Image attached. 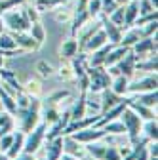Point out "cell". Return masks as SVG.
<instances>
[{"label":"cell","instance_id":"cell-1","mask_svg":"<svg viewBox=\"0 0 158 160\" xmlns=\"http://www.w3.org/2000/svg\"><path fill=\"white\" fill-rule=\"evenodd\" d=\"M40 109H42L40 97H31L29 107L17 111V116H19V130H21L23 133H29L38 122H40Z\"/></svg>","mask_w":158,"mask_h":160},{"label":"cell","instance_id":"cell-2","mask_svg":"<svg viewBox=\"0 0 158 160\" xmlns=\"http://www.w3.org/2000/svg\"><path fill=\"white\" fill-rule=\"evenodd\" d=\"M0 17L4 21V29H8L10 32H25L31 27V19L27 17L25 8H21V6H15V8L4 12Z\"/></svg>","mask_w":158,"mask_h":160},{"label":"cell","instance_id":"cell-3","mask_svg":"<svg viewBox=\"0 0 158 160\" xmlns=\"http://www.w3.org/2000/svg\"><path fill=\"white\" fill-rule=\"evenodd\" d=\"M118 118H120V122L124 124V133H126L128 139H130V145L137 143V141L141 139V126H143V120L137 116L130 107H126Z\"/></svg>","mask_w":158,"mask_h":160},{"label":"cell","instance_id":"cell-4","mask_svg":"<svg viewBox=\"0 0 158 160\" xmlns=\"http://www.w3.org/2000/svg\"><path fill=\"white\" fill-rule=\"evenodd\" d=\"M86 76H88V92H91V93L107 90L111 86V78H112L103 65L101 67H88Z\"/></svg>","mask_w":158,"mask_h":160},{"label":"cell","instance_id":"cell-5","mask_svg":"<svg viewBox=\"0 0 158 160\" xmlns=\"http://www.w3.org/2000/svg\"><path fill=\"white\" fill-rule=\"evenodd\" d=\"M46 132H48V124L44 120H40L29 133H25V143H23V151L36 154V151L42 147V143L46 141Z\"/></svg>","mask_w":158,"mask_h":160},{"label":"cell","instance_id":"cell-6","mask_svg":"<svg viewBox=\"0 0 158 160\" xmlns=\"http://www.w3.org/2000/svg\"><path fill=\"white\" fill-rule=\"evenodd\" d=\"M135 61H137V55L131 52V48H130V52L118 61L116 65H112V67H107V71H109V74L111 76H116V74H124L126 78H131L133 76V72H135Z\"/></svg>","mask_w":158,"mask_h":160},{"label":"cell","instance_id":"cell-7","mask_svg":"<svg viewBox=\"0 0 158 160\" xmlns=\"http://www.w3.org/2000/svg\"><path fill=\"white\" fill-rule=\"evenodd\" d=\"M86 2L88 0H78L76 8L71 13V34L72 36L90 21V13H88V8H86Z\"/></svg>","mask_w":158,"mask_h":160},{"label":"cell","instance_id":"cell-8","mask_svg":"<svg viewBox=\"0 0 158 160\" xmlns=\"http://www.w3.org/2000/svg\"><path fill=\"white\" fill-rule=\"evenodd\" d=\"M71 137L74 139V141L86 145V143H91V141H101L103 137H107V132H105V128L90 126V128H86V130H80V132L71 133Z\"/></svg>","mask_w":158,"mask_h":160},{"label":"cell","instance_id":"cell-9","mask_svg":"<svg viewBox=\"0 0 158 160\" xmlns=\"http://www.w3.org/2000/svg\"><path fill=\"white\" fill-rule=\"evenodd\" d=\"M156 88H158L156 72H151V74H147L141 80L130 82L128 84V93H141V92H151V90H156Z\"/></svg>","mask_w":158,"mask_h":160},{"label":"cell","instance_id":"cell-10","mask_svg":"<svg viewBox=\"0 0 158 160\" xmlns=\"http://www.w3.org/2000/svg\"><path fill=\"white\" fill-rule=\"evenodd\" d=\"M131 52L137 55H149V53H156V34L152 36H145V38H139L137 42L131 46Z\"/></svg>","mask_w":158,"mask_h":160},{"label":"cell","instance_id":"cell-11","mask_svg":"<svg viewBox=\"0 0 158 160\" xmlns=\"http://www.w3.org/2000/svg\"><path fill=\"white\" fill-rule=\"evenodd\" d=\"M101 29L105 31V34H107V40L111 44H118L120 42V38H122V32H124V29L122 27H118V25H114L111 19L107 17V15H103L101 17Z\"/></svg>","mask_w":158,"mask_h":160},{"label":"cell","instance_id":"cell-12","mask_svg":"<svg viewBox=\"0 0 158 160\" xmlns=\"http://www.w3.org/2000/svg\"><path fill=\"white\" fill-rule=\"evenodd\" d=\"M12 34V38H13V42H15V46L19 48V50H23V52H34V50H38L40 46H38V42L36 40L25 31V32H10Z\"/></svg>","mask_w":158,"mask_h":160},{"label":"cell","instance_id":"cell-13","mask_svg":"<svg viewBox=\"0 0 158 160\" xmlns=\"http://www.w3.org/2000/svg\"><path fill=\"white\" fill-rule=\"evenodd\" d=\"M124 103H126V107H130L137 116H139L143 122L145 120H152V118H156V112H154V109H151V107H145V105H141V103H137L133 97H126L124 95Z\"/></svg>","mask_w":158,"mask_h":160},{"label":"cell","instance_id":"cell-14","mask_svg":"<svg viewBox=\"0 0 158 160\" xmlns=\"http://www.w3.org/2000/svg\"><path fill=\"white\" fill-rule=\"evenodd\" d=\"M0 52L4 53V57H13V55H21L25 53L23 50H19L13 42V38L10 32H2L0 34Z\"/></svg>","mask_w":158,"mask_h":160},{"label":"cell","instance_id":"cell-15","mask_svg":"<svg viewBox=\"0 0 158 160\" xmlns=\"http://www.w3.org/2000/svg\"><path fill=\"white\" fill-rule=\"evenodd\" d=\"M69 122H71V111L61 112V116H59L57 122H53V124L48 128V132H46V139H52V137L61 135V133H63V130L69 126Z\"/></svg>","mask_w":158,"mask_h":160},{"label":"cell","instance_id":"cell-16","mask_svg":"<svg viewBox=\"0 0 158 160\" xmlns=\"http://www.w3.org/2000/svg\"><path fill=\"white\" fill-rule=\"evenodd\" d=\"M109 42V40H107V34H105V31L99 27V29H97L88 40H86V44H84V48H82V52H95L97 48H101L103 44H107Z\"/></svg>","mask_w":158,"mask_h":160},{"label":"cell","instance_id":"cell-17","mask_svg":"<svg viewBox=\"0 0 158 160\" xmlns=\"http://www.w3.org/2000/svg\"><path fill=\"white\" fill-rule=\"evenodd\" d=\"M137 15H139V0H130L128 4H124V25H122V29L133 27Z\"/></svg>","mask_w":158,"mask_h":160},{"label":"cell","instance_id":"cell-18","mask_svg":"<svg viewBox=\"0 0 158 160\" xmlns=\"http://www.w3.org/2000/svg\"><path fill=\"white\" fill-rule=\"evenodd\" d=\"M122 97H124V95H116L111 88L103 90V92H101V111H99V114L107 112L109 109L116 107L118 103H122Z\"/></svg>","mask_w":158,"mask_h":160},{"label":"cell","instance_id":"cell-19","mask_svg":"<svg viewBox=\"0 0 158 160\" xmlns=\"http://www.w3.org/2000/svg\"><path fill=\"white\" fill-rule=\"evenodd\" d=\"M61 154H63V135H57V137L48 139L46 160H59Z\"/></svg>","mask_w":158,"mask_h":160},{"label":"cell","instance_id":"cell-20","mask_svg":"<svg viewBox=\"0 0 158 160\" xmlns=\"http://www.w3.org/2000/svg\"><path fill=\"white\" fill-rule=\"evenodd\" d=\"M63 152H69V154L76 156L78 160H82L84 154H86L84 145H82V143H78V141H74L71 135H63Z\"/></svg>","mask_w":158,"mask_h":160},{"label":"cell","instance_id":"cell-21","mask_svg":"<svg viewBox=\"0 0 158 160\" xmlns=\"http://www.w3.org/2000/svg\"><path fill=\"white\" fill-rule=\"evenodd\" d=\"M112 46H114V44L107 42V44H103L101 48H97L95 52H91V55H88V67H101V65L105 63V57H107V53L111 52Z\"/></svg>","mask_w":158,"mask_h":160},{"label":"cell","instance_id":"cell-22","mask_svg":"<svg viewBox=\"0 0 158 160\" xmlns=\"http://www.w3.org/2000/svg\"><path fill=\"white\" fill-rule=\"evenodd\" d=\"M78 52H80V48H78V40L72 34L67 40H63L61 48H59V55H61V59H72Z\"/></svg>","mask_w":158,"mask_h":160},{"label":"cell","instance_id":"cell-23","mask_svg":"<svg viewBox=\"0 0 158 160\" xmlns=\"http://www.w3.org/2000/svg\"><path fill=\"white\" fill-rule=\"evenodd\" d=\"M130 52V48H126V46H120V44H116V46H112L111 48V52L107 53V57H105V63H103V67L107 69V67H112V65H116L120 59L126 55Z\"/></svg>","mask_w":158,"mask_h":160},{"label":"cell","instance_id":"cell-24","mask_svg":"<svg viewBox=\"0 0 158 160\" xmlns=\"http://www.w3.org/2000/svg\"><path fill=\"white\" fill-rule=\"evenodd\" d=\"M23 143H25V133L19 130V132H15L13 133V141H12V145L8 147V151L4 152L10 160H13L19 152H23Z\"/></svg>","mask_w":158,"mask_h":160},{"label":"cell","instance_id":"cell-25","mask_svg":"<svg viewBox=\"0 0 158 160\" xmlns=\"http://www.w3.org/2000/svg\"><path fill=\"white\" fill-rule=\"evenodd\" d=\"M128 84H130V78H126L124 74H116L111 78V90L116 95H128Z\"/></svg>","mask_w":158,"mask_h":160},{"label":"cell","instance_id":"cell-26","mask_svg":"<svg viewBox=\"0 0 158 160\" xmlns=\"http://www.w3.org/2000/svg\"><path fill=\"white\" fill-rule=\"evenodd\" d=\"M135 101L141 103L145 107H151V109H156V103H158V92L156 90H151V92H141V93H133Z\"/></svg>","mask_w":158,"mask_h":160},{"label":"cell","instance_id":"cell-27","mask_svg":"<svg viewBox=\"0 0 158 160\" xmlns=\"http://www.w3.org/2000/svg\"><path fill=\"white\" fill-rule=\"evenodd\" d=\"M141 137L147 139V141H156L158 139V122L156 118L152 120H145L141 126Z\"/></svg>","mask_w":158,"mask_h":160},{"label":"cell","instance_id":"cell-28","mask_svg":"<svg viewBox=\"0 0 158 160\" xmlns=\"http://www.w3.org/2000/svg\"><path fill=\"white\" fill-rule=\"evenodd\" d=\"M0 103H2V109L6 111V112H10L12 116H15L17 114V103H15V99L4 90V88H0Z\"/></svg>","mask_w":158,"mask_h":160},{"label":"cell","instance_id":"cell-29","mask_svg":"<svg viewBox=\"0 0 158 160\" xmlns=\"http://www.w3.org/2000/svg\"><path fill=\"white\" fill-rule=\"evenodd\" d=\"M141 38V34H139V29L137 27H130V29H124V32H122V38H120V46H126V48H131L137 40Z\"/></svg>","mask_w":158,"mask_h":160},{"label":"cell","instance_id":"cell-30","mask_svg":"<svg viewBox=\"0 0 158 160\" xmlns=\"http://www.w3.org/2000/svg\"><path fill=\"white\" fill-rule=\"evenodd\" d=\"M27 32H29V34L36 40V42H38V46H42V44L46 42V29H44V25L38 21V19L31 23V27H29Z\"/></svg>","mask_w":158,"mask_h":160},{"label":"cell","instance_id":"cell-31","mask_svg":"<svg viewBox=\"0 0 158 160\" xmlns=\"http://www.w3.org/2000/svg\"><path fill=\"white\" fill-rule=\"evenodd\" d=\"M84 151H86V154L93 156L95 160H103L105 151H107V145H103L99 141H91V143H86L84 145Z\"/></svg>","mask_w":158,"mask_h":160},{"label":"cell","instance_id":"cell-32","mask_svg":"<svg viewBox=\"0 0 158 160\" xmlns=\"http://www.w3.org/2000/svg\"><path fill=\"white\" fill-rule=\"evenodd\" d=\"M71 2V0H34V10L40 13V12H48V10H55L59 6H63Z\"/></svg>","mask_w":158,"mask_h":160},{"label":"cell","instance_id":"cell-33","mask_svg":"<svg viewBox=\"0 0 158 160\" xmlns=\"http://www.w3.org/2000/svg\"><path fill=\"white\" fill-rule=\"evenodd\" d=\"M158 61H156V53H149L147 61H135V71H149V72H156Z\"/></svg>","mask_w":158,"mask_h":160},{"label":"cell","instance_id":"cell-34","mask_svg":"<svg viewBox=\"0 0 158 160\" xmlns=\"http://www.w3.org/2000/svg\"><path fill=\"white\" fill-rule=\"evenodd\" d=\"M21 88H23V92L29 93L31 97H40V93H42V84L38 82V80H34V78H29Z\"/></svg>","mask_w":158,"mask_h":160},{"label":"cell","instance_id":"cell-35","mask_svg":"<svg viewBox=\"0 0 158 160\" xmlns=\"http://www.w3.org/2000/svg\"><path fill=\"white\" fill-rule=\"evenodd\" d=\"M67 97H71L69 90H57V92H53V93H50L46 97V103H42V105H53V107H57V103L63 101V99H67Z\"/></svg>","mask_w":158,"mask_h":160},{"label":"cell","instance_id":"cell-36","mask_svg":"<svg viewBox=\"0 0 158 160\" xmlns=\"http://www.w3.org/2000/svg\"><path fill=\"white\" fill-rule=\"evenodd\" d=\"M101 128H105V132H107V135H111V133H114V135H118V133H124V124L120 122V120H111V122H107L105 126H101Z\"/></svg>","mask_w":158,"mask_h":160},{"label":"cell","instance_id":"cell-37","mask_svg":"<svg viewBox=\"0 0 158 160\" xmlns=\"http://www.w3.org/2000/svg\"><path fill=\"white\" fill-rule=\"evenodd\" d=\"M111 21L114 23V25H118V27H122L124 25V6H116L109 15H107Z\"/></svg>","mask_w":158,"mask_h":160},{"label":"cell","instance_id":"cell-38","mask_svg":"<svg viewBox=\"0 0 158 160\" xmlns=\"http://www.w3.org/2000/svg\"><path fill=\"white\" fill-rule=\"evenodd\" d=\"M86 8H88V13H90V19L101 15V10H103V4L101 0H88L86 2Z\"/></svg>","mask_w":158,"mask_h":160},{"label":"cell","instance_id":"cell-39","mask_svg":"<svg viewBox=\"0 0 158 160\" xmlns=\"http://www.w3.org/2000/svg\"><path fill=\"white\" fill-rule=\"evenodd\" d=\"M137 29H139L141 38L152 36V34H156V31H158V19H156V21H149V23H145V25H141V27H137Z\"/></svg>","mask_w":158,"mask_h":160},{"label":"cell","instance_id":"cell-40","mask_svg":"<svg viewBox=\"0 0 158 160\" xmlns=\"http://www.w3.org/2000/svg\"><path fill=\"white\" fill-rule=\"evenodd\" d=\"M103 160H122V152H120V149L114 147V145H107V151H105Z\"/></svg>","mask_w":158,"mask_h":160},{"label":"cell","instance_id":"cell-41","mask_svg":"<svg viewBox=\"0 0 158 160\" xmlns=\"http://www.w3.org/2000/svg\"><path fill=\"white\" fill-rule=\"evenodd\" d=\"M156 19H158V12H151V13H145V15H137L133 27H141V25H145L149 21H156Z\"/></svg>","mask_w":158,"mask_h":160},{"label":"cell","instance_id":"cell-42","mask_svg":"<svg viewBox=\"0 0 158 160\" xmlns=\"http://www.w3.org/2000/svg\"><path fill=\"white\" fill-rule=\"evenodd\" d=\"M21 4H25V0H0V15L15 6H21Z\"/></svg>","mask_w":158,"mask_h":160},{"label":"cell","instance_id":"cell-43","mask_svg":"<svg viewBox=\"0 0 158 160\" xmlns=\"http://www.w3.org/2000/svg\"><path fill=\"white\" fill-rule=\"evenodd\" d=\"M12 141H13V133H12V132L0 137V152H6V151H8V147L12 145Z\"/></svg>","mask_w":158,"mask_h":160},{"label":"cell","instance_id":"cell-44","mask_svg":"<svg viewBox=\"0 0 158 160\" xmlns=\"http://www.w3.org/2000/svg\"><path fill=\"white\" fill-rule=\"evenodd\" d=\"M151 12H156V8L149 0H139V15H145V13H151Z\"/></svg>","mask_w":158,"mask_h":160},{"label":"cell","instance_id":"cell-45","mask_svg":"<svg viewBox=\"0 0 158 160\" xmlns=\"http://www.w3.org/2000/svg\"><path fill=\"white\" fill-rule=\"evenodd\" d=\"M101 4H103V10H101V13H105V15H109L118 4L114 2V0H101Z\"/></svg>","mask_w":158,"mask_h":160},{"label":"cell","instance_id":"cell-46","mask_svg":"<svg viewBox=\"0 0 158 160\" xmlns=\"http://www.w3.org/2000/svg\"><path fill=\"white\" fill-rule=\"evenodd\" d=\"M36 69H38V71H40V74H42V76H50V74L53 72V69H52V67H50V65H48L46 61H38V65H36Z\"/></svg>","mask_w":158,"mask_h":160},{"label":"cell","instance_id":"cell-47","mask_svg":"<svg viewBox=\"0 0 158 160\" xmlns=\"http://www.w3.org/2000/svg\"><path fill=\"white\" fill-rule=\"evenodd\" d=\"M59 71H61V72H59V76H61L63 80H72V78H74L71 67H63V65H61V69H59Z\"/></svg>","mask_w":158,"mask_h":160},{"label":"cell","instance_id":"cell-48","mask_svg":"<svg viewBox=\"0 0 158 160\" xmlns=\"http://www.w3.org/2000/svg\"><path fill=\"white\" fill-rule=\"evenodd\" d=\"M25 13H27V17L31 19V23L38 19V12L34 10V6H27V8H25Z\"/></svg>","mask_w":158,"mask_h":160},{"label":"cell","instance_id":"cell-49","mask_svg":"<svg viewBox=\"0 0 158 160\" xmlns=\"http://www.w3.org/2000/svg\"><path fill=\"white\" fill-rule=\"evenodd\" d=\"M13 160H36V158H34V154H31V152H25V151H23V152H19Z\"/></svg>","mask_w":158,"mask_h":160},{"label":"cell","instance_id":"cell-50","mask_svg":"<svg viewBox=\"0 0 158 160\" xmlns=\"http://www.w3.org/2000/svg\"><path fill=\"white\" fill-rule=\"evenodd\" d=\"M59 160H78V158L72 156V154H69V152H63L61 156H59Z\"/></svg>","mask_w":158,"mask_h":160},{"label":"cell","instance_id":"cell-51","mask_svg":"<svg viewBox=\"0 0 158 160\" xmlns=\"http://www.w3.org/2000/svg\"><path fill=\"white\" fill-rule=\"evenodd\" d=\"M114 2H116L118 6H124V4H128V2H130V0H114Z\"/></svg>","mask_w":158,"mask_h":160},{"label":"cell","instance_id":"cell-52","mask_svg":"<svg viewBox=\"0 0 158 160\" xmlns=\"http://www.w3.org/2000/svg\"><path fill=\"white\" fill-rule=\"evenodd\" d=\"M4 32V21H2V17H0V34Z\"/></svg>","mask_w":158,"mask_h":160},{"label":"cell","instance_id":"cell-53","mask_svg":"<svg viewBox=\"0 0 158 160\" xmlns=\"http://www.w3.org/2000/svg\"><path fill=\"white\" fill-rule=\"evenodd\" d=\"M149 2H151V4H152L154 8H158V0H149Z\"/></svg>","mask_w":158,"mask_h":160},{"label":"cell","instance_id":"cell-54","mask_svg":"<svg viewBox=\"0 0 158 160\" xmlns=\"http://www.w3.org/2000/svg\"><path fill=\"white\" fill-rule=\"evenodd\" d=\"M0 160H10V158H8V156H6L4 152H0Z\"/></svg>","mask_w":158,"mask_h":160},{"label":"cell","instance_id":"cell-55","mask_svg":"<svg viewBox=\"0 0 158 160\" xmlns=\"http://www.w3.org/2000/svg\"><path fill=\"white\" fill-rule=\"evenodd\" d=\"M0 67H4V55L0 53Z\"/></svg>","mask_w":158,"mask_h":160},{"label":"cell","instance_id":"cell-56","mask_svg":"<svg viewBox=\"0 0 158 160\" xmlns=\"http://www.w3.org/2000/svg\"><path fill=\"white\" fill-rule=\"evenodd\" d=\"M0 88H2V84H0Z\"/></svg>","mask_w":158,"mask_h":160},{"label":"cell","instance_id":"cell-57","mask_svg":"<svg viewBox=\"0 0 158 160\" xmlns=\"http://www.w3.org/2000/svg\"><path fill=\"white\" fill-rule=\"evenodd\" d=\"M0 53H2V52H0ZM2 55H4V53H2Z\"/></svg>","mask_w":158,"mask_h":160}]
</instances>
